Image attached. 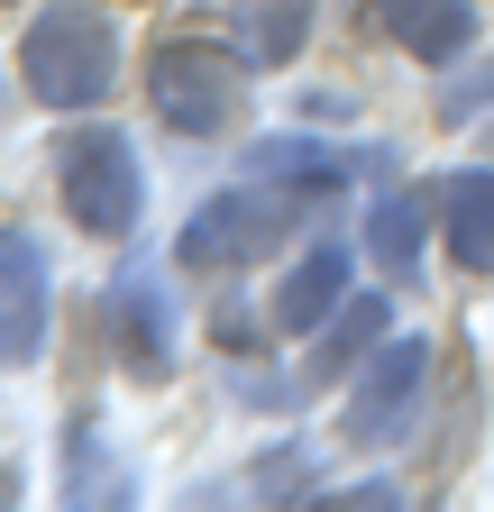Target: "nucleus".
Wrapping results in <instances>:
<instances>
[{"mask_svg": "<svg viewBox=\"0 0 494 512\" xmlns=\"http://www.w3.org/2000/svg\"><path fill=\"white\" fill-rule=\"evenodd\" d=\"M366 10L412 64H458L476 46V0H366Z\"/></svg>", "mask_w": 494, "mask_h": 512, "instance_id": "6e6552de", "label": "nucleus"}, {"mask_svg": "<svg viewBox=\"0 0 494 512\" xmlns=\"http://www.w3.org/2000/svg\"><path fill=\"white\" fill-rule=\"evenodd\" d=\"M193 512H238V503H229L220 485H202V494H193Z\"/></svg>", "mask_w": 494, "mask_h": 512, "instance_id": "a211bd4d", "label": "nucleus"}, {"mask_svg": "<svg viewBox=\"0 0 494 512\" xmlns=\"http://www.w3.org/2000/svg\"><path fill=\"white\" fill-rule=\"evenodd\" d=\"M247 174H266L284 192H339L357 165L339 147H321V138H257V147H247Z\"/></svg>", "mask_w": 494, "mask_h": 512, "instance_id": "ddd939ff", "label": "nucleus"}, {"mask_svg": "<svg viewBox=\"0 0 494 512\" xmlns=\"http://www.w3.org/2000/svg\"><path fill=\"white\" fill-rule=\"evenodd\" d=\"M302 467H312L302 448H275V458L257 467V494H284V485H302Z\"/></svg>", "mask_w": 494, "mask_h": 512, "instance_id": "f3484780", "label": "nucleus"}, {"mask_svg": "<svg viewBox=\"0 0 494 512\" xmlns=\"http://www.w3.org/2000/svg\"><path fill=\"white\" fill-rule=\"evenodd\" d=\"M430 202H440V238L467 275H494V165H458L430 183Z\"/></svg>", "mask_w": 494, "mask_h": 512, "instance_id": "1a4fd4ad", "label": "nucleus"}, {"mask_svg": "<svg viewBox=\"0 0 494 512\" xmlns=\"http://www.w3.org/2000/svg\"><path fill=\"white\" fill-rule=\"evenodd\" d=\"M293 211H302V192H284V183H229V192H211V202L183 220V238H174V266L183 275H229V266H257V256L293 229Z\"/></svg>", "mask_w": 494, "mask_h": 512, "instance_id": "7ed1b4c3", "label": "nucleus"}, {"mask_svg": "<svg viewBox=\"0 0 494 512\" xmlns=\"http://www.w3.org/2000/svg\"><path fill=\"white\" fill-rule=\"evenodd\" d=\"M293 512H403V485L366 476V485H339V494H302Z\"/></svg>", "mask_w": 494, "mask_h": 512, "instance_id": "dca6fc26", "label": "nucleus"}, {"mask_svg": "<svg viewBox=\"0 0 494 512\" xmlns=\"http://www.w3.org/2000/svg\"><path fill=\"white\" fill-rule=\"evenodd\" d=\"M55 192H65L74 229L129 238L138 211H147V165L119 128H74V138H55Z\"/></svg>", "mask_w": 494, "mask_h": 512, "instance_id": "20e7f679", "label": "nucleus"}, {"mask_svg": "<svg viewBox=\"0 0 494 512\" xmlns=\"http://www.w3.org/2000/svg\"><path fill=\"white\" fill-rule=\"evenodd\" d=\"M348 275H357V256L339 247V238H321V247H302V266L284 275V293H275V330H293V339H312L321 320L348 302Z\"/></svg>", "mask_w": 494, "mask_h": 512, "instance_id": "9b49d317", "label": "nucleus"}, {"mask_svg": "<svg viewBox=\"0 0 494 512\" xmlns=\"http://www.w3.org/2000/svg\"><path fill=\"white\" fill-rule=\"evenodd\" d=\"M19 83L46 110H92L119 83V28L101 0H46L19 37Z\"/></svg>", "mask_w": 494, "mask_h": 512, "instance_id": "f257e3e1", "label": "nucleus"}, {"mask_svg": "<svg viewBox=\"0 0 494 512\" xmlns=\"http://www.w3.org/2000/svg\"><path fill=\"white\" fill-rule=\"evenodd\" d=\"M147 101L183 147H220L247 119V64L229 46H202V37H165L147 55Z\"/></svg>", "mask_w": 494, "mask_h": 512, "instance_id": "f03ea898", "label": "nucleus"}, {"mask_svg": "<svg viewBox=\"0 0 494 512\" xmlns=\"http://www.w3.org/2000/svg\"><path fill=\"white\" fill-rule=\"evenodd\" d=\"M110 330L129 339V366H138L147 384L174 375V302H165L156 275H119V284H110Z\"/></svg>", "mask_w": 494, "mask_h": 512, "instance_id": "9d476101", "label": "nucleus"}, {"mask_svg": "<svg viewBox=\"0 0 494 512\" xmlns=\"http://www.w3.org/2000/svg\"><path fill=\"white\" fill-rule=\"evenodd\" d=\"M55 320V275L37 229H0V366H37Z\"/></svg>", "mask_w": 494, "mask_h": 512, "instance_id": "423d86ee", "label": "nucleus"}, {"mask_svg": "<svg viewBox=\"0 0 494 512\" xmlns=\"http://www.w3.org/2000/svg\"><path fill=\"white\" fill-rule=\"evenodd\" d=\"M421 394H430V339H385V348H366L348 403H339V439H348V448H394V439H412Z\"/></svg>", "mask_w": 494, "mask_h": 512, "instance_id": "39448f33", "label": "nucleus"}, {"mask_svg": "<svg viewBox=\"0 0 494 512\" xmlns=\"http://www.w3.org/2000/svg\"><path fill=\"white\" fill-rule=\"evenodd\" d=\"M394 339V311H385V293H348L330 320H321V366L312 375H339V366H366L357 348H385Z\"/></svg>", "mask_w": 494, "mask_h": 512, "instance_id": "4468645a", "label": "nucleus"}, {"mask_svg": "<svg viewBox=\"0 0 494 512\" xmlns=\"http://www.w3.org/2000/svg\"><path fill=\"white\" fill-rule=\"evenodd\" d=\"M312 10L321 0H238V28H247V64H293L302 37H312Z\"/></svg>", "mask_w": 494, "mask_h": 512, "instance_id": "2eb2a0df", "label": "nucleus"}, {"mask_svg": "<svg viewBox=\"0 0 494 512\" xmlns=\"http://www.w3.org/2000/svg\"><path fill=\"white\" fill-rule=\"evenodd\" d=\"M430 229H440L430 183H421V192H385L376 220H366V247H376V266H385L394 284H421V247H430Z\"/></svg>", "mask_w": 494, "mask_h": 512, "instance_id": "f8f14e48", "label": "nucleus"}, {"mask_svg": "<svg viewBox=\"0 0 494 512\" xmlns=\"http://www.w3.org/2000/svg\"><path fill=\"white\" fill-rule=\"evenodd\" d=\"M467 101H494V74H485V83H476V92H458V110H467Z\"/></svg>", "mask_w": 494, "mask_h": 512, "instance_id": "6ab92c4d", "label": "nucleus"}, {"mask_svg": "<svg viewBox=\"0 0 494 512\" xmlns=\"http://www.w3.org/2000/svg\"><path fill=\"white\" fill-rule=\"evenodd\" d=\"M55 503H65V512H138V476L119 467V448L101 439L92 412L65 421V476H55Z\"/></svg>", "mask_w": 494, "mask_h": 512, "instance_id": "0eeeda50", "label": "nucleus"}]
</instances>
